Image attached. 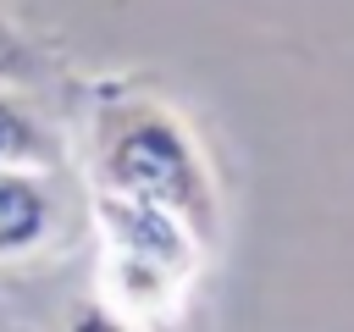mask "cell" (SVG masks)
I'll list each match as a JSON object with an SVG mask.
<instances>
[{
  "label": "cell",
  "instance_id": "obj_1",
  "mask_svg": "<svg viewBox=\"0 0 354 332\" xmlns=\"http://www.w3.org/2000/svg\"><path fill=\"white\" fill-rule=\"evenodd\" d=\"M88 188L155 199L177 210L205 243L221 238V188L194 122L138 77H100L83 100Z\"/></svg>",
  "mask_w": 354,
  "mask_h": 332
},
{
  "label": "cell",
  "instance_id": "obj_7",
  "mask_svg": "<svg viewBox=\"0 0 354 332\" xmlns=\"http://www.w3.org/2000/svg\"><path fill=\"white\" fill-rule=\"evenodd\" d=\"M0 332H22V326H17V321H11L6 310H0Z\"/></svg>",
  "mask_w": 354,
  "mask_h": 332
},
{
  "label": "cell",
  "instance_id": "obj_5",
  "mask_svg": "<svg viewBox=\"0 0 354 332\" xmlns=\"http://www.w3.org/2000/svg\"><path fill=\"white\" fill-rule=\"evenodd\" d=\"M0 77H11V83H33V89H55V83H61V61H55V50H50L28 22H17L6 6H0Z\"/></svg>",
  "mask_w": 354,
  "mask_h": 332
},
{
  "label": "cell",
  "instance_id": "obj_2",
  "mask_svg": "<svg viewBox=\"0 0 354 332\" xmlns=\"http://www.w3.org/2000/svg\"><path fill=\"white\" fill-rule=\"evenodd\" d=\"M88 227L100 238V299L138 326H171L205 266V238L166 205L88 188Z\"/></svg>",
  "mask_w": 354,
  "mask_h": 332
},
{
  "label": "cell",
  "instance_id": "obj_6",
  "mask_svg": "<svg viewBox=\"0 0 354 332\" xmlns=\"http://www.w3.org/2000/svg\"><path fill=\"white\" fill-rule=\"evenodd\" d=\"M66 332H144V326L94 293V299H77V304H72V315H66Z\"/></svg>",
  "mask_w": 354,
  "mask_h": 332
},
{
  "label": "cell",
  "instance_id": "obj_4",
  "mask_svg": "<svg viewBox=\"0 0 354 332\" xmlns=\"http://www.w3.org/2000/svg\"><path fill=\"white\" fill-rule=\"evenodd\" d=\"M0 166L66 172V127L50 105V89L0 77Z\"/></svg>",
  "mask_w": 354,
  "mask_h": 332
},
{
  "label": "cell",
  "instance_id": "obj_3",
  "mask_svg": "<svg viewBox=\"0 0 354 332\" xmlns=\"http://www.w3.org/2000/svg\"><path fill=\"white\" fill-rule=\"evenodd\" d=\"M88 221V194L66 188L55 166H0V271H22L77 238Z\"/></svg>",
  "mask_w": 354,
  "mask_h": 332
}]
</instances>
